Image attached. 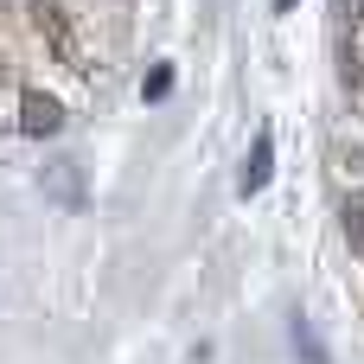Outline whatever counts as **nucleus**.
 I'll use <instances>...</instances> for the list:
<instances>
[{"label": "nucleus", "mask_w": 364, "mask_h": 364, "mask_svg": "<svg viewBox=\"0 0 364 364\" xmlns=\"http://www.w3.org/2000/svg\"><path fill=\"white\" fill-rule=\"evenodd\" d=\"M141 96H147V102H166V96H173V64H154V70L141 77Z\"/></svg>", "instance_id": "20e7f679"}, {"label": "nucleus", "mask_w": 364, "mask_h": 364, "mask_svg": "<svg viewBox=\"0 0 364 364\" xmlns=\"http://www.w3.org/2000/svg\"><path fill=\"white\" fill-rule=\"evenodd\" d=\"M346 243L364 256V198H352V205H346Z\"/></svg>", "instance_id": "39448f33"}, {"label": "nucleus", "mask_w": 364, "mask_h": 364, "mask_svg": "<svg viewBox=\"0 0 364 364\" xmlns=\"http://www.w3.org/2000/svg\"><path fill=\"white\" fill-rule=\"evenodd\" d=\"M294 352L307 364H333V352L320 346V333H314V320H294Z\"/></svg>", "instance_id": "7ed1b4c3"}, {"label": "nucleus", "mask_w": 364, "mask_h": 364, "mask_svg": "<svg viewBox=\"0 0 364 364\" xmlns=\"http://www.w3.org/2000/svg\"><path fill=\"white\" fill-rule=\"evenodd\" d=\"M288 6H294V0H275V13H288Z\"/></svg>", "instance_id": "423d86ee"}, {"label": "nucleus", "mask_w": 364, "mask_h": 364, "mask_svg": "<svg viewBox=\"0 0 364 364\" xmlns=\"http://www.w3.org/2000/svg\"><path fill=\"white\" fill-rule=\"evenodd\" d=\"M19 134H32V141L64 134V102L51 90H19Z\"/></svg>", "instance_id": "f257e3e1"}, {"label": "nucleus", "mask_w": 364, "mask_h": 364, "mask_svg": "<svg viewBox=\"0 0 364 364\" xmlns=\"http://www.w3.org/2000/svg\"><path fill=\"white\" fill-rule=\"evenodd\" d=\"M269 173H275V134L262 128V134H256V147H250V160H243V179H237V186H243V198H250V192H262V186H269Z\"/></svg>", "instance_id": "f03ea898"}]
</instances>
